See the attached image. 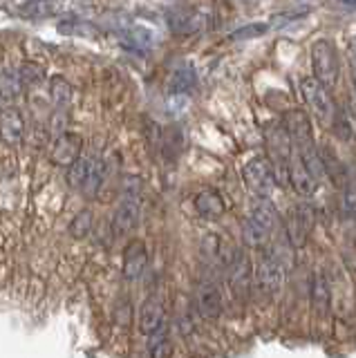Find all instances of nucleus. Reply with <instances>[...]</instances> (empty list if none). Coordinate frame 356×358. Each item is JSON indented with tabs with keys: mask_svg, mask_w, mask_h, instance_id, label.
<instances>
[{
	"mask_svg": "<svg viewBox=\"0 0 356 358\" xmlns=\"http://www.w3.org/2000/svg\"><path fill=\"white\" fill-rule=\"evenodd\" d=\"M278 210L269 199H255V204L249 210V217L244 220L242 235L249 246H262L271 238V233L278 227Z\"/></svg>",
	"mask_w": 356,
	"mask_h": 358,
	"instance_id": "f257e3e1",
	"label": "nucleus"
},
{
	"mask_svg": "<svg viewBox=\"0 0 356 358\" xmlns=\"http://www.w3.org/2000/svg\"><path fill=\"white\" fill-rule=\"evenodd\" d=\"M242 179L255 199H269L276 190V168L266 157H253L242 166Z\"/></svg>",
	"mask_w": 356,
	"mask_h": 358,
	"instance_id": "f03ea898",
	"label": "nucleus"
},
{
	"mask_svg": "<svg viewBox=\"0 0 356 358\" xmlns=\"http://www.w3.org/2000/svg\"><path fill=\"white\" fill-rule=\"evenodd\" d=\"M300 94H303L307 108L316 117L320 126L332 128L336 123V106L329 96V90L322 87L314 76H307L300 81Z\"/></svg>",
	"mask_w": 356,
	"mask_h": 358,
	"instance_id": "7ed1b4c3",
	"label": "nucleus"
},
{
	"mask_svg": "<svg viewBox=\"0 0 356 358\" xmlns=\"http://www.w3.org/2000/svg\"><path fill=\"white\" fill-rule=\"evenodd\" d=\"M311 67H314V78L322 87L325 90L336 87L341 65L334 43H329L327 38H320L311 45Z\"/></svg>",
	"mask_w": 356,
	"mask_h": 358,
	"instance_id": "20e7f679",
	"label": "nucleus"
},
{
	"mask_svg": "<svg viewBox=\"0 0 356 358\" xmlns=\"http://www.w3.org/2000/svg\"><path fill=\"white\" fill-rule=\"evenodd\" d=\"M253 278H255V285L260 289V294H264V296H276L278 291L283 289L285 264L280 257H278L276 249H266L260 253V257L255 260Z\"/></svg>",
	"mask_w": 356,
	"mask_h": 358,
	"instance_id": "39448f33",
	"label": "nucleus"
},
{
	"mask_svg": "<svg viewBox=\"0 0 356 358\" xmlns=\"http://www.w3.org/2000/svg\"><path fill=\"white\" fill-rule=\"evenodd\" d=\"M106 166L101 159H92V157H81L79 162L68 168V182L72 188L81 190L83 195L94 197L99 188L104 184Z\"/></svg>",
	"mask_w": 356,
	"mask_h": 358,
	"instance_id": "423d86ee",
	"label": "nucleus"
},
{
	"mask_svg": "<svg viewBox=\"0 0 356 358\" xmlns=\"http://www.w3.org/2000/svg\"><path fill=\"white\" fill-rule=\"evenodd\" d=\"M141 217V193H139V182L132 179V186L128 182L126 193L121 197V204L117 208V215L113 220L115 235H128L135 231Z\"/></svg>",
	"mask_w": 356,
	"mask_h": 358,
	"instance_id": "0eeeda50",
	"label": "nucleus"
},
{
	"mask_svg": "<svg viewBox=\"0 0 356 358\" xmlns=\"http://www.w3.org/2000/svg\"><path fill=\"white\" fill-rule=\"evenodd\" d=\"M311 227H314V213H311V208L305 204L294 206L285 217V235L289 244H292L294 249H303L307 244Z\"/></svg>",
	"mask_w": 356,
	"mask_h": 358,
	"instance_id": "6e6552de",
	"label": "nucleus"
},
{
	"mask_svg": "<svg viewBox=\"0 0 356 358\" xmlns=\"http://www.w3.org/2000/svg\"><path fill=\"white\" fill-rule=\"evenodd\" d=\"M225 262H227V280H229L231 294L236 296L238 300L247 298L251 278H253L249 257L244 255L242 251H233Z\"/></svg>",
	"mask_w": 356,
	"mask_h": 358,
	"instance_id": "1a4fd4ad",
	"label": "nucleus"
},
{
	"mask_svg": "<svg viewBox=\"0 0 356 358\" xmlns=\"http://www.w3.org/2000/svg\"><path fill=\"white\" fill-rule=\"evenodd\" d=\"M195 307L199 311V316L206 320H218L225 311V298H222V291L215 282L204 280L199 282L195 289Z\"/></svg>",
	"mask_w": 356,
	"mask_h": 358,
	"instance_id": "9d476101",
	"label": "nucleus"
},
{
	"mask_svg": "<svg viewBox=\"0 0 356 358\" xmlns=\"http://www.w3.org/2000/svg\"><path fill=\"white\" fill-rule=\"evenodd\" d=\"M81 145H83V139L79 137V134H74V132L59 134V137L54 139V143H52L50 162L54 166L70 168L72 164H76L81 159Z\"/></svg>",
	"mask_w": 356,
	"mask_h": 358,
	"instance_id": "9b49d317",
	"label": "nucleus"
},
{
	"mask_svg": "<svg viewBox=\"0 0 356 358\" xmlns=\"http://www.w3.org/2000/svg\"><path fill=\"white\" fill-rule=\"evenodd\" d=\"M283 128L289 134L292 148H300V145L316 141L314 130H311V121L303 110H289L283 117Z\"/></svg>",
	"mask_w": 356,
	"mask_h": 358,
	"instance_id": "f8f14e48",
	"label": "nucleus"
},
{
	"mask_svg": "<svg viewBox=\"0 0 356 358\" xmlns=\"http://www.w3.org/2000/svg\"><path fill=\"white\" fill-rule=\"evenodd\" d=\"M166 329V311L159 298H146L139 307V331L143 336H155Z\"/></svg>",
	"mask_w": 356,
	"mask_h": 358,
	"instance_id": "ddd939ff",
	"label": "nucleus"
},
{
	"mask_svg": "<svg viewBox=\"0 0 356 358\" xmlns=\"http://www.w3.org/2000/svg\"><path fill=\"white\" fill-rule=\"evenodd\" d=\"M204 14H199L197 9L191 7H180L169 11V27L177 36H191V34H197L204 29Z\"/></svg>",
	"mask_w": 356,
	"mask_h": 358,
	"instance_id": "4468645a",
	"label": "nucleus"
},
{
	"mask_svg": "<svg viewBox=\"0 0 356 358\" xmlns=\"http://www.w3.org/2000/svg\"><path fill=\"white\" fill-rule=\"evenodd\" d=\"M23 134H25V119L20 115V110L16 108L0 110V141L9 145V148H16L23 141Z\"/></svg>",
	"mask_w": 356,
	"mask_h": 358,
	"instance_id": "2eb2a0df",
	"label": "nucleus"
},
{
	"mask_svg": "<svg viewBox=\"0 0 356 358\" xmlns=\"http://www.w3.org/2000/svg\"><path fill=\"white\" fill-rule=\"evenodd\" d=\"M148 266V251L141 240H130L124 249V278L126 280H139L146 273Z\"/></svg>",
	"mask_w": 356,
	"mask_h": 358,
	"instance_id": "dca6fc26",
	"label": "nucleus"
},
{
	"mask_svg": "<svg viewBox=\"0 0 356 358\" xmlns=\"http://www.w3.org/2000/svg\"><path fill=\"white\" fill-rule=\"evenodd\" d=\"M285 179H287L289 184H292L294 193L300 195V197H311L318 190V186H320V184H316V179L305 171V166L300 164L296 152L292 155V162H289V166H287Z\"/></svg>",
	"mask_w": 356,
	"mask_h": 358,
	"instance_id": "f3484780",
	"label": "nucleus"
},
{
	"mask_svg": "<svg viewBox=\"0 0 356 358\" xmlns=\"http://www.w3.org/2000/svg\"><path fill=\"white\" fill-rule=\"evenodd\" d=\"M195 210L202 215L204 220L215 222L227 213V204H225V197H222L218 190L213 188H206L202 193L195 195Z\"/></svg>",
	"mask_w": 356,
	"mask_h": 358,
	"instance_id": "a211bd4d",
	"label": "nucleus"
},
{
	"mask_svg": "<svg viewBox=\"0 0 356 358\" xmlns=\"http://www.w3.org/2000/svg\"><path fill=\"white\" fill-rule=\"evenodd\" d=\"M65 7V0H27V3L20 7V16L27 20H45L61 14Z\"/></svg>",
	"mask_w": 356,
	"mask_h": 358,
	"instance_id": "6ab92c4d",
	"label": "nucleus"
},
{
	"mask_svg": "<svg viewBox=\"0 0 356 358\" xmlns=\"http://www.w3.org/2000/svg\"><path fill=\"white\" fill-rule=\"evenodd\" d=\"M309 296H311V307L318 313V316H325L332 305V289L327 278L320 271L311 275V285H309Z\"/></svg>",
	"mask_w": 356,
	"mask_h": 358,
	"instance_id": "aec40b11",
	"label": "nucleus"
},
{
	"mask_svg": "<svg viewBox=\"0 0 356 358\" xmlns=\"http://www.w3.org/2000/svg\"><path fill=\"white\" fill-rule=\"evenodd\" d=\"M59 34H63V36H72V38H99L101 36V29H99L94 22L90 20H83V18H63L59 22Z\"/></svg>",
	"mask_w": 356,
	"mask_h": 358,
	"instance_id": "412c9836",
	"label": "nucleus"
},
{
	"mask_svg": "<svg viewBox=\"0 0 356 358\" xmlns=\"http://www.w3.org/2000/svg\"><path fill=\"white\" fill-rule=\"evenodd\" d=\"M195 83H197L195 70L191 65H184V67H180V70L173 72L169 87H171L173 94H186V92H191V90L195 87Z\"/></svg>",
	"mask_w": 356,
	"mask_h": 358,
	"instance_id": "4be33fe9",
	"label": "nucleus"
},
{
	"mask_svg": "<svg viewBox=\"0 0 356 358\" xmlns=\"http://www.w3.org/2000/svg\"><path fill=\"white\" fill-rule=\"evenodd\" d=\"M152 36H155V34L150 29L137 25V27H128L124 31V43H126V48H130V50L146 52V50L152 48V41H155Z\"/></svg>",
	"mask_w": 356,
	"mask_h": 358,
	"instance_id": "5701e85b",
	"label": "nucleus"
},
{
	"mask_svg": "<svg viewBox=\"0 0 356 358\" xmlns=\"http://www.w3.org/2000/svg\"><path fill=\"white\" fill-rule=\"evenodd\" d=\"M50 94L59 110H65L72 103V85L63 76H54L50 81Z\"/></svg>",
	"mask_w": 356,
	"mask_h": 358,
	"instance_id": "b1692460",
	"label": "nucleus"
},
{
	"mask_svg": "<svg viewBox=\"0 0 356 358\" xmlns=\"http://www.w3.org/2000/svg\"><path fill=\"white\" fill-rule=\"evenodd\" d=\"M148 354L150 358H173V341L169 331H159L150 336V343H148Z\"/></svg>",
	"mask_w": 356,
	"mask_h": 358,
	"instance_id": "393cba45",
	"label": "nucleus"
},
{
	"mask_svg": "<svg viewBox=\"0 0 356 358\" xmlns=\"http://www.w3.org/2000/svg\"><path fill=\"white\" fill-rule=\"evenodd\" d=\"M20 90H23V83H20L18 72H12V70H7V67H3V70H0V96L14 99L20 94Z\"/></svg>",
	"mask_w": 356,
	"mask_h": 358,
	"instance_id": "a878e982",
	"label": "nucleus"
},
{
	"mask_svg": "<svg viewBox=\"0 0 356 358\" xmlns=\"http://www.w3.org/2000/svg\"><path fill=\"white\" fill-rule=\"evenodd\" d=\"M68 231H70L72 238H79V240L87 238V233L92 231V213L85 208V210L79 213V215H74Z\"/></svg>",
	"mask_w": 356,
	"mask_h": 358,
	"instance_id": "bb28decb",
	"label": "nucleus"
},
{
	"mask_svg": "<svg viewBox=\"0 0 356 358\" xmlns=\"http://www.w3.org/2000/svg\"><path fill=\"white\" fill-rule=\"evenodd\" d=\"M43 67L38 63H31V61H25L23 65L18 67V78L23 85H36L43 81Z\"/></svg>",
	"mask_w": 356,
	"mask_h": 358,
	"instance_id": "cd10ccee",
	"label": "nucleus"
},
{
	"mask_svg": "<svg viewBox=\"0 0 356 358\" xmlns=\"http://www.w3.org/2000/svg\"><path fill=\"white\" fill-rule=\"evenodd\" d=\"M266 29H269V25L266 22H251V25H244L240 29H236L231 34V41H249V38H258L262 36V34H266Z\"/></svg>",
	"mask_w": 356,
	"mask_h": 358,
	"instance_id": "c85d7f7f",
	"label": "nucleus"
},
{
	"mask_svg": "<svg viewBox=\"0 0 356 358\" xmlns=\"http://www.w3.org/2000/svg\"><path fill=\"white\" fill-rule=\"evenodd\" d=\"M343 210H345V215H348V217H356V182H345Z\"/></svg>",
	"mask_w": 356,
	"mask_h": 358,
	"instance_id": "c756f323",
	"label": "nucleus"
},
{
	"mask_svg": "<svg viewBox=\"0 0 356 358\" xmlns=\"http://www.w3.org/2000/svg\"><path fill=\"white\" fill-rule=\"evenodd\" d=\"M348 61H350V74L352 81H356V36L348 41Z\"/></svg>",
	"mask_w": 356,
	"mask_h": 358,
	"instance_id": "7c9ffc66",
	"label": "nucleus"
},
{
	"mask_svg": "<svg viewBox=\"0 0 356 358\" xmlns=\"http://www.w3.org/2000/svg\"><path fill=\"white\" fill-rule=\"evenodd\" d=\"M343 3L348 7H352V9H356V0H343Z\"/></svg>",
	"mask_w": 356,
	"mask_h": 358,
	"instance_id": "2f4dec72",
	"label": "nucleus"
}]
</instances>
